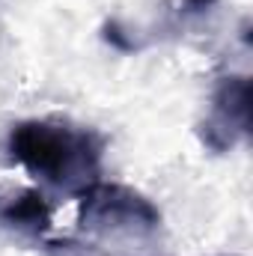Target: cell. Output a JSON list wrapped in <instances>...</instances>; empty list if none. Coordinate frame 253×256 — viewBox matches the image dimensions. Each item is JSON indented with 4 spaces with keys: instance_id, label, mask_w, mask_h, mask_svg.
Here are the masks:
<instances>
[{
    "instance_id": "5b68a950",
    "label": "cell",
    "mask_w": 253,
    "mask_h": 256,
    "mask_svg": "<svg viewBox=\"0 0 253 256\" xmlns=\"http://www.w3.org/2000/svg\"><path fill=\"white\" fill-rule=\"evenodd\" d=\"M104 39L108 42H114L116 48H122V51H131L134 45H128L126 39H122V30H120V24L116 21H110V24H104Z\"/></svg>"
},
{
    "instance_id": "8992f818",
    "label": "cell",
    "mask_w": 253,
    "mask_h": 256,
    "mask_svg": "<svg viewBox=\"0 0 253 256\" xmlns=\"http://www.w3.org/2000/svg\"><path fill=\"white\" fill-rule=\"evenodd\" d=\"M212 3H218V0H185V12H202Z\"/></svg>"
},
{
    "instance_id": "7a4b0ae2",
    "label": "cell",
    "mask_w": 253,
    "mask_h": 256,
    "mask_svg": "<svg viewBox=\"0 0 253 256\" xmlns=\"http://www.w3.org/2000/svg\"><path fill=\"white\" fill-rule=\"evenodd\" d=\"M78 224L104 238H143L161 226V212L128 185L96 182L80 194Z\"/></svg>"
},
{
    "instance_id": "3957f363",
    "label": "cell",
    "mask_w": 253,
    "mask_h": 256,
    "mask_svg": "<svg viewBox=\"0 0 253 256\" xmlns=\"http://www.w3.org/2000/svg\"><path fill=\"white\" fill-rule=\"evenodd\" d=\"M250 78H220L212 92V110L200 122V140L212 152H230L242 137L250 134Z\"/></svg>"
},
{
    "instance_id": "277c9868",
    "label": "cell",
    "mask_w": 253,
    "mask_h": 256,
    "mask_svg": "<svg viewBox=\"0 0 253 256\" xmlns=\"http://www.w3.org/2000/svg\"><path fill=\"white\" fill-rule=\"evenodd\" d=\"M3 220L18 226V230H27V232H45L51 226V206L45 202L42 191H24L18 196H12L6 206H3Z\"/></svg>"
},
{
    "instance_id": "6da1fadb",
    "label": "cell",
    "mask_w": 253,
    "mask_h": 256,
    "mask_svg": "<svg viewBox=\"0 0 253 256\" xmlns=\"http://www.w3.org/2000/svg\"><path fill=\"white\" fill-rule=\"evenodd\" d=\"M9 158L30 176L51 182L66 194H84L102 173V137L86 128H72L48 120H27L9 131Z\"/></svg>"
}]
</instances>
